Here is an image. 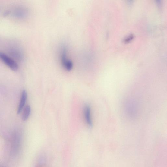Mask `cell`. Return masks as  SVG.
Here are the masks:
<instances>
[{
  "mask_svg": "<svg viewBox=\"0 0 167 167\" xmlns=\"http://www.w3.org/2000/svg\"><path fill=\"white\" fill-rule=\"evenodd\" d=\"M0 59L11 70L17 71L18 68L17 63L6 54L0 52Z\"/></svg>",
  "mask_w": 167,
  "mask_h": 167,
  "instance_id": "obj_2",
  "label": "cell"
},
{
  "mask_svg": "<svg viewBox=\"0 0 167 167\" xmlns=\"http://www.w3.org/2000/svg\"><path fill=\"white\" fill-rule=\"evenodd\" d=\"M31 107L29 105H27L25 107L22 115V118L23 121H26L29 118L31 113Z\"/></svg>",
  "mask_w": 167,
  "mask_h": 167,
  "instance_id": "obj_7",
  "label": "cell"
},
{
  "mask_svg": "<svg viewBox=\"0 0 167 167\" xmlns=\"http://www.w3.org/2000/svg\"><path fill=\"white\" fill-rule=\"evenodd\" d=\"M27 98V91L25 90H24L22 92L21 96L20 99V102L18 109L17 111V113L19 114L20 113L24 107L25 105Z\"/></svg>",
  "mask_w": 167,
  "mask_h": 167,
  "instance_id": "obj_6",
  "label": "cell"
},
{
  "mask_svg": "<svg viewBox=\"0 0 167 167\" xmlns=\"http://www.w3.org/2000/svg\"><path fill=\"white\" fill-rule=\"evenodd\" d=\"M84 116L87 124L89 127L93 126V122L91 116V109L89 106H86L84 109Z\"/></svg>",
  "mask_w": 167,
  "mask_h": 167,
  "instance_id": "obj_5",
  "label": "cell"
},
{
  "mask_svg": "<svg viewBox=\"0 0 167 167\" xmlns=\"http://www.w3.org/2000/svg\"><path fill=\"white\" fill-rule=\"evenodd\" d=\"M66 48L63 46L60 50V58L62 64L64 68L68 71L72 70L73 63L67 55V51Z\"/></svg>",
  "mask_w": 167,
  "mask_h": 167,
  "instance_id": "obj_1",
  "label": "cell"
},
{
  "mask_svg": "<svg viewBox=\"0 0 167 167\" xmlns=\"http://www.w3.org/2000/svg\"><path fill=\"white\" fill-rule=\"evenodd\" d=\"M11 13L14 17L19 19L25 18L28 15V11L26 8L20 6L14 8Z\"/></svg>",
  "mask_w": 167,
  "mask_h": 167,
  "instance_id": "obj_3",
  "label": "cell"
},
{
  "mask_svg": "<svg viewBox=\"0 0 167 167\" xmlns=\"http://www.w3.org/2000/svg\"><path fill=\"white\" fill-rule=\"evenodd\" d=\"M8 52L11 56L18 61H21L23 58V55L21 51L16 47H11Z\"/></svg>",
  "mask_w": 167,
  "mask_h": 167,
  "instance_id": "obj_4",
  "label": "cell"
}]
</instances>
